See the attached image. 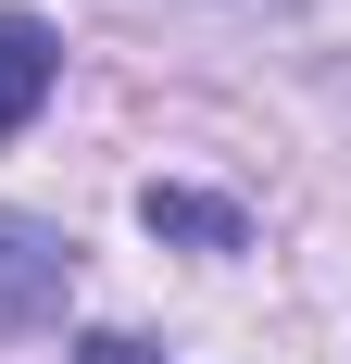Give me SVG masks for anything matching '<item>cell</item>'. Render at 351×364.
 <instances>
[{
	"mask_svg": "<svg viewBox=\"0 0 351 364\" xmlns=\"http://www.w3.org/2000/svg\"><path fill=\"white\" fill-rule=\"evenodd\" d=\"M63 289H75V252L50 239V226L0 214V327H50V314H63Z\"/></svg>",
	"mask_w": 351,
	"mask_h": 364,
	"instance_id": "1",
	"label": "cell"
},
{
	"mask_svg": "<svg viewBox=\"0 0 351 364\" xmlns=\"http://www.w3.org/2000/svg\"><path fill=\"white\" fill-rule=\"evenodd\" d=\"M50 75H63L50 26H38V13H0V139H13V126H26L38 101H50Z\"/></svg>",
	"mask_w": 351,
	"mask_h": 364,
	"instance_id": "2",
	"label": "cell"
},
{
	"mask_svg": "<svg viewBox=\"0 0 351 364\" xmlns=\"http://www.w3.org/2000/svg\"><path fill=\"white\" fill-rule=\"evenodd\" d=\"M139 214L163 226V239H201V252H239V239H251V226L226 214V201H201V188H163V176L139 188Z\"/></svg>",
	"mask_w": 351,
	"mask_h": 364,
	"instance_id": "3",
	"label": "cell"
},
{
	"mask_svg": "<svg viewBox=\"0 0 351 364\" xmlns=\"http://www.w3.org/2000/svg\"><path fill=\"white\" fill-rule=\"evenodd\" d=\"M75 364H151V352H139V339H113V327H101V339H75Z\"/></svg>",
	"mask_w": 351,
	"mask_h": 364,
	"instance_id": "4",
	"label": "cell"
}]
</instances>
